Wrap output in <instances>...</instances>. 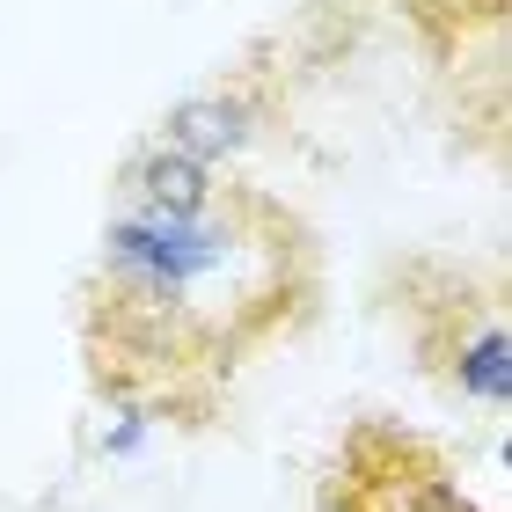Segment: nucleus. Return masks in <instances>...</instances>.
Masks as SVG:
<instances>
[{
  "label": "nucleus",
  "mask_w": 512,
  "mask_h": 512,
  "mask_svg": "<svg viewBox=\"0 0 512 512\" xmlns=\"http://www.w3.org/2000/svg\"><path fill=\"white\" fill-rule=\"evenodd\" d=\"M315 286V227L256 183H220L191 220L118 213L81 286L88 374L132 417H205L242 359L300 330Z\"/></svg>",
  "instance_id": "nucleus-1"
},
{
  "label": "nucleus",
  "mask_w": 512,
  "mask_h": 512,
  "mask_svg": "<svg viewBox=\"0 0 512 512\" xmlns=\"http://www.w3.org/2000/svg\"><path fill=\"white\" fill-rule=\"evenodd\" d=\"M118 191H125V213L132 220H191L213 205V169L191 154H176L169 139H147L132 161H125V176H118Z\"/></svg>",
  "instance_id": "nucleus-3"
},
{
  "label": "nucleus",
  "mask_w": 512,
  "mask_h": 512,
  "mask_svg": "<svg viewBox=\"0 0 512 512\" xmlns=\"http://www.w3.org/2000/svg\"><path fill=\"white\" fill-rule=\"evenodd\" d=\"M322 512H483V505H469L447 454L425 432L366 417L344 432L330 476H322Z\"/></svg>",
  "instance_id": "nucleus-2"
},
{
  "label": "nucleus",
  "mask_w": 512,
  "mask_h": 512,
  "mask_svg": "<svg viewBox=\"0 0 512 512\" xmlns=\"http://www.w3.org/2000/svg\"><path fill=\"white\" fill-rule=\"evenodd\" d=\"M249 103L242 96H183L169 118H161V132L154 139H169L176 154H191V161H227V154H242L249 147Z\"/></svg>",
  "instance_id": "nucleus-4"
},
{
  "label": "nucleus",
  "mask_w": 512,
  "mask_h": 512,
  "mask_svg": "<svg viewBox=\"0 0 512 512\" xmlns=\"http://www.w3.org/2000/svg\"><path fill=\"white\" fill-rule=\"evenodd\" d=\"M395 8H403L439 52H447V44H469L476 30H498L505 0H395Z\"/></svg>",
  "instance_id": "nucleus-5"
}]
</instances>
